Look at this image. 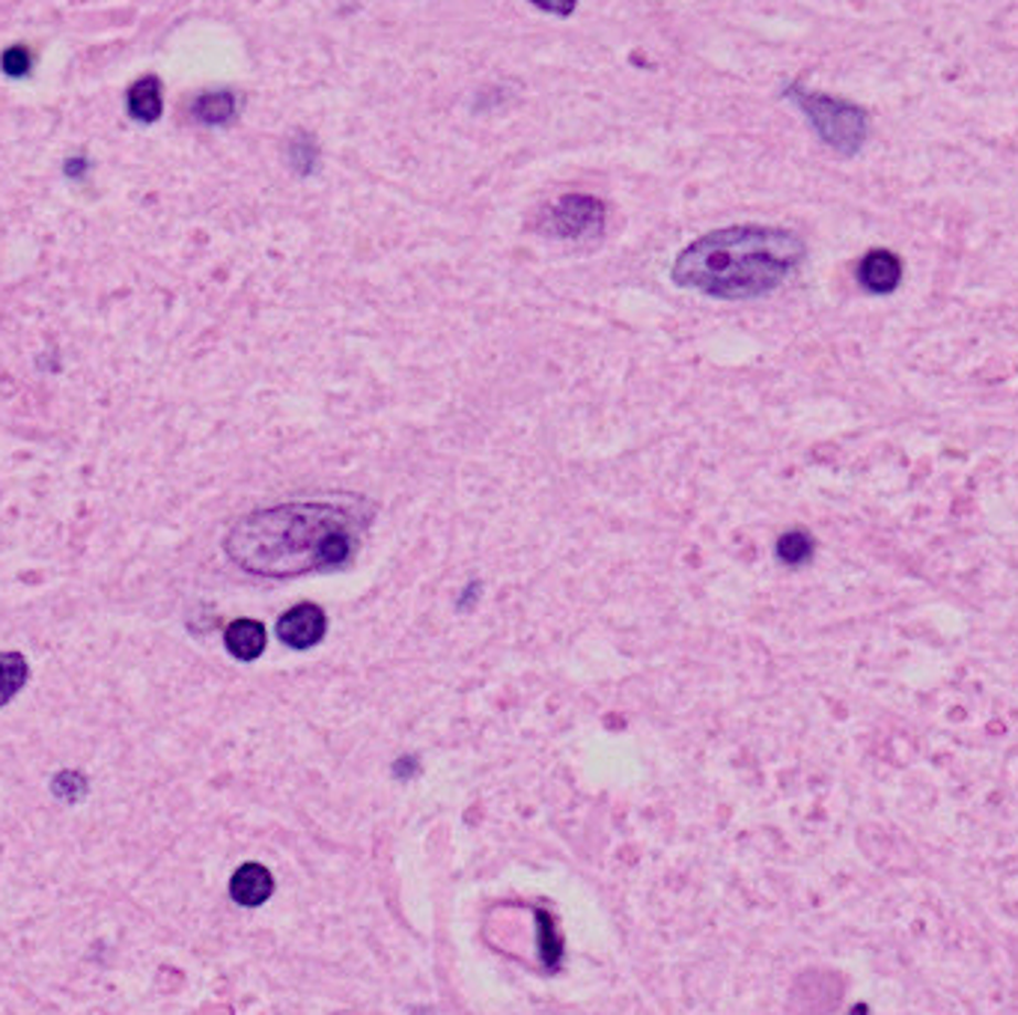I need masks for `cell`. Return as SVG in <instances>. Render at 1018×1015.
<instances>
[{"instance_id": "cell-1", "label": "cell", "mask_w": 1018, "mask_h": 1015, "mask_svg": "<svg viewBox=\"0 0 1018 1015\" xmlns=\"http://www.w3.org/2000/svg\"><path fill=\"white\" fill-rule=\"evenodd\" d=\"M364 524L361 503H280L238 519L224 536V554L259 578L328 573L349 563Z\"/></svg>"}, {"instance_id": "cell-2", "label": "cell", "mask_w": 1018, "mask_h": 1015, "mask_svg": "<svg viewBox=\"0 0 1018 1015\" xmlns=\"http://www.w3.org/2000/svg\"><path fill=\"white\" fill-rule=\"evenodd\" d=\"M804 242L781 227H727L685 247L673 263V284L703 296L744 301L769 296L801 266Z\"/></svg>"}, {"instance_id": "cell-3", "label": "cell", "mask_w": 1018, "mask_h": 1015, "mask_svg": "<svg viewBox=\"0 0 1018 1015\" xmlns=\"http://www.w3.org/2000/svg\"><path fill=\"white\" fill-rule=\"evenodd\" d=\"M790 99L804 110V117L811 119L816 135L831 149L843 152V156L858 152L867 135H870L867 114L858 105H851V101L834 99V96H825V93H807V89L801 87H790Z\"/></svg>"}, {"instance_id": "cell-4", "label": "cell", "mask_w": 1018, "mask_h": 1015, "mask_svg": "<svg viewBox=\"0 0 1018 1015\" xmlns=\"http://www.w3.org/2000/svg\"><path fill=\"white\" fill-rule=\"evenodd\" d=\"M604 217H608V209H604V203L599 197H590V194H566V197L557 200V206L548 209V215H545V233L569 238V242L593 238L604 229Z\"/></svg>"}, {"instance_id": "cell-5", "label": "cell", "mask_w": 1018, "mask_h": 1015, "mask_svg": "<svg viewBox=\"0 0 1018 1015\" xmlns=\"http://www.w3.org/2000/svg\"><path fill=\"white\" fill-rule=\"evenodd\" d=\"M328 620L325 611L313 605V601H304V605H296V608H289L280 620H277V638L280 643H287L289 650H310V647H317L322 638H325Z\"/></svg>"}, {"instance_id": "cell-6", "label": "cell", "mask_w": 1018, "mask_h": 1015, "mask_svg": "<svg viewBox=\"0 0 1018 1015\" xmlns=\"http://www.w3.org/2000/svg\"><path fill=\"white\" fill-rule=\"evenodd\" d=\"M900 280L902 259L893 250H888V247H876L870 254H864V259L858 263V284L867 292L888 296V292L900 287Z\"/></svg>"}, {"instance_id": "cell-7", "label": "cell", "mask_w": 1018, "mask_h": 1015, "mask_svg": "<svg viewBox=\"0 0 1018 1015\" xmlns=\"http://www.w3.org/2000/svg\"><path fill=\"white\" fill-rule=\"evenodd\" d=\"M271 894H275V878L262 864H242L229 878V897L236 899L238 906L257 908Z\"/></svg>"}, {"instance_id": "cell-8", "label": "cell", "mask_w": 1018, "mask_h": 1015, "mask_svg": "<svg viewBox=\"0 0 1018 1015\" xmlns=\"http://www.w3.org/2000/svg\"><path fill=\"white\" fill-rule=\"evenodd\" d=\"M266 626L257 620H233L224 631V643H227L229 655H236L238 661H254L266 652Z\"/></svg>"}, {"instance_id": "cell-9", "label": "cell", "mask_w": 1018, "mask_h": 1015, "mask_svg": "<svg viewBox=\"0 0 1018 1015\" xmlns=\"http://www.w3.org/2000/svg\"><path fill=\"white\" fill-rule=\"evenodd\" d=\"M126 108L138 122H156L161 119L164 110V99H161V81L159 75H147L131 84L129 96H126Z\"/></svg>"}, {"instance_id": "cell-10", "label": "cell", "mask_w": 1018, "mask_h": 1015, "mask_svg": "<svg viewBox=\"0 0 1018 1015\" xmlns=\"http://www.w3.org/2000/svg\"><path fill=\"white\" fill-rule=\"evenodd\" d=\"M238 101L236 93L229 89H215V93H200L194 105H191V117L203 122V126H224L229 119L236 117Z\"/></svg>"}, {"instance_id": "cell-11", "label": "cell", "mask_w": 1018, "mask_h": 1015, "mask_svg": "<svg viewBox=\"0 0 1018 1015\" xmlns=\"http://www.w3.org/2000/svg\"><path fill=\"white\" fill-rule=\"evenodd\" d=\"M28 661L21 652H0V706L15 701L24 685H28Z\"/></svg>"}, {"instance_id": "cell-12", "label": "cell", "mask_w": 1018, "mask_h": 1015, "mask_svg": "<svg viewBox=\"0 0 1018 1015\" xmlns=\"http://www.w3.org/2000/svg\"><path fill=\"white\" fill-rule=\"evenodd\" d=\"M813 557V539L804 531H786L778 539V560L786 566H804Z\"/></svg>"}, {"instance_id": "cell-13", "label": "cell", "mask_w": 1018, "mask_h": 1015, "mask_svg": "<svg viewBox=\"0 0 1018 1015\" xmlns=\"http://www.w3.org/2000/svg\"><path fill=\"white\" fill-rule=\"evenodd\" d=\"M287 152H289V164H292V170L301 173V177H310V173L317 170L319 147H317V140L310 138L307 131H298L296 138L289 140Z\"/></svg>"}, {"instance_id": "cell-14", "label": "cell", "mask_w": 1018, "mask_h": 1015, "mask_svg": "<svg viewBox=\"0 0 1018 1015\" xmlns=\"http://www.w3.org/2000/svg\"><path fill=\"white\" fill-rule=\"evenodd\" d=\"M536 927H539V957H543L548 968H557L560 965V957H564V947H560L551 915L548 911H536Z\"/></svg>"}, {"instance_id": "cell-15", "label": "cell", "mask_w": 1018, "mask_h": 1015, "mask_svg": "<svg viewBox=\"0 0 1018 1015\" xmlns=\"http://www.w3.org/2000/svg\"><path fill=\"white\" fill-rule=\"evenodd\" d=\"M51 792H54V799L75 804L89 792V780L84 771H57L51 780Z\"/></svg>"}, {"instance_id": "cell-16", "label": "cell", "mask_w": 1018, "mask_h": 1015, "mask_svg": "<svg viewBox=\"0 0 1018 1015\" xmlns=\"http://www.w3.org/2000/svg\"><path fill=\"white\" fill-rule=\"evenodd\" d=\"M0 66H3V72H7L10 78H21V75H28L30 66H33V54H30L24 45H12V49L3 51Z\"/></svg>"}, {"instance_id": "cell-17", "label": "cell", "mask_w": 1018, "mask_h": 1015, "mask_svg": "<svg viewBox=\"0 0 1018 1015\" xmlns=\"http://www.w3.org/2000/svg\"><path fill=\"white\" fill-rule=\"evenodd\" d=\"M394 771H396V778H411V774H415V771H417V759H415V757L396 759V762H394Z\"/></svg>"}, {"instance_id": "cell-18", "label": "cell", "mask_w": 1018, "mask_h": 1015, "mask_svg": "<svg viewBox=\"0 0 1018 1015\" xmlns=\"http://www.w3.org/2000/svg\"><path fill=\"white\" fill-rule=\"evenodd\" d=\"M84 173H87V161H84V158H72V161H66V177L81 179Z\"/></svg>"}, {"instance_id": "cell-19", "label": "cell", "mask_w": 1018, "mask_h": 1015, "mask_svg": "<svg viewBox=\"0 0 1018 1015\" xmlns=\"http://www.w3.org/2000/svg\"><path fill=\"white\" fill-rule=\"evenodd\" d=\"M849 1015H870V1006H867V1004H858V1006H851V1009H849Z\"/></svg>"}]
</instances>
